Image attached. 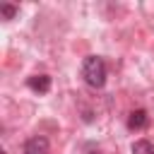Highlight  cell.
<instances>
[{"label": "cell", "mask_w": 154, "mask_h": 154, "mask_svg": "<svg viewBox=\"0 0 154 154\" xmlns=\"http://www.w3.org/2000/svg\"><path fill=\"white\" fill-rule=\"evenodd\" d=\"M82 77L89 87H103L106 84V63L99 55H89L82 63Z\"/></svg>", "instance_id": "obj_1"}, {"label": "cell", "mask_w": 154, "mask_h": 154, "mask_svg": "<svg viewBox=\"0 0 154 154\" xmlns=\"http://www.w3.org/2000/svg\"><path fill=\"white\" fill-rule=\"evenodd\" d=\"M24 154H48V140L41 137V135L26 140V144H24Z\"/></svg>", "instance_id": "obj_2"}, {"label": "cell", "mask_w": 154, "mask_h": 154, "mask_svg": "<svg viewBox=\"0 0 154 154\" xmlns=\"http://www.w3.org/2000/svg\"><path fill=\"white\" fill-rule=\"evenodd\" d=\"M26 84H29V89H34L38 94H46L51 89V77L48 75H34V77H29Z\"/></svg>", "instance_id": "obj_3"}, {"label": "cell", "mask_w": 154, "mask_h": 154, "mask_svg": "<svg viewBox=\"0 0 154 154\" xmlns=\"http://www.w3.org/2000/svg\"><path fill=\"white\" fill-rule=\"evenodd\" d=\"M147 123H149V118H147V113H144L142 108L132 111V113H130V118H128V128H130V130H144V128H147Z\"/></svg>", "instance_id": "obj_4"}, {"label": "cell", "mask_w": 154, "mask_h": 154, "mask_svg": "<svg viewBox=\"0 0 154 154\" xmlns=\"http://www.w3.org/2000/svg\"><path fill=\"white\" fill-rule=\"evenodd\" d=\"M132 154H154V147H152V142H147V140H137V142L132 144Z\"/></svg>", "instance_id": "obj_5"}, {"label": "cell", "mask_w": 154, "mask_h": 154, "mask_svg": "<svg viewBox=\"0 0 154 154\" xmlns=\"http://www.w3.org/2000/svg\"><path fill=\"white\" fill-rule=\"evenodd\" d=\"M0 14H2V19H12V17L17 14V7H14V5L2 2V5H0Z\"/></svg>", "instance_id": "obj_6"}]
</instances>
